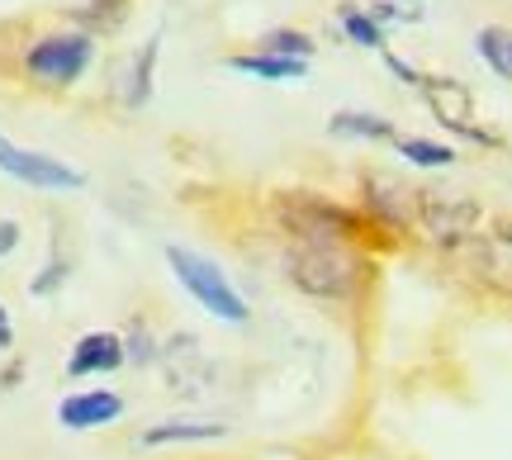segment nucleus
Returning <instances> with one entry per match:
<instances>
[{
  "instance_id": "1",
  "label": "nucleus",
  "mask_w": 512,
  "mask_h": 460,
  "mask_svg": "<svg viewBox=\"0 0 512 460\" xmlns=\"http://www.w3.org/2000/svg\"><path fill=\"white\" fill-rule=\"evenodd\" d=\"M285 276L318 304H356L375 280V257L347 238H290Z\"/></svg>"
},
{
  "instance_id": "2",
  "label": "nucleus",
  "mask_w": 512,
  "mask_h": 460,
  "mask_svg": "<svg viewBox=\"0 0 512 460\" xmlns=\"http://www.w3.org/2000/svg\"><path fill=\"white\" fill-rule=\"evenodd\" d=\"M275 223L290 233V238H347L366 247L380 228L366 219V209H351V204L323 200L313 190H285L275 195Z\"/></svg>"
},
{
  "instance_id": "3",
  "label": "nucleus",
  "mask_w": 512,
  "mask_h": 460,
  "mask_svg": "<svg viewBox=\"0 0 512 460\" xmlns=\"http://www.w3.org/2000/svg\"><path fill=\"white\" fill-rule=\"evenodd\" d=\"M166 266L171 276L185 285V295L195 299L204 313H214L219 323H247V299L233 290V280L219 261H209L195 247H181V242H166Z\"/></svg>"
},
{
  "instance_id": "4",
  "label": "nucleus",
  "mask_w": 512,
  "mask_h": 460,
  "mask_svg": "<svg viewBox=\"0 0 512 460\" xmlns=\"http://www.w3.org/2000/svg\"><path fill=\"white\" fill-rule=\"evenodd\" d=\"M91 62H95V34H86V29H57V34H43L29 43L24 72H29L34 86L67 91V86H76L86 76Z\"/></svg>"
},
{
  "instance_id": "5",
  "label": "nucleus",
  "mask_w": 512,
  "mask_h": 460,
  "mask_svg": "<svg viewBox=\"0 0 512 460\" xmlns=\"http://www.w3.org/2000/svg\"><path fill=\"white\" fill-rule=\"evenodd\" d=\"M413 219L437 247H460L475 238L479 228V204L451 190H413Z\"/></svg>"
},
{
  "instance_id": "6",
  "label": "nucleus",
  "mask_w": 512,
  "mask_h": 460,
  "mask_svg": "<svg viewBox=\"0 0 512 460\" xmlns=\"http://www.w3.org/2000/svg\"><path fill=\"white\" fill-rule=\"evenodd\" d=\"M0 171L10 181L29 185V190H48V195H62V190H81L86 176L67 166L62 157H48V152H34V148H19L15 138L0 133Z\"/></svg>"
},
{
  "instance_id": "7",
  "label": "nucleus",
  "mask_w": 512,
  "mask_h": 460,
  "mask_svg": "<svg viewBox=\"0 0 512 460\" xmlns=\"http://www.w3.org/2000/svg\"><path fill=\"white\" fill-rule=\"evenodd\" d=\"M422 100L432 105V114L441 119V129L460 133V138H470V143H489L494 148L498 138L494 133H484L475 124V100H470V91L460 86V81H451V76H422Z\"/></svg>"
},
{
  "instance_id": "8",
  "label": "nucleus",
  "mask_w": 512,
  "mask_h": 460,
  "mask_svg": "<svg viewBox=\"0 0 512 460\" xmlns=\"http://www.w3.org/2000/svg\"><path fill=\"white\" fill-rule=\"evenodd\" d=\"M361 209H366V219L380 233H394V238H399L408 223H418L413 219V190L384 181V176H366L361 181Z\"/></svg>"
},
{
  "instance_id": "9",
  "label": "nucleus",
  "mask_w": 512,
  "mask_h": 460,
  "mask_svg": "<svg viewBox=\"0 0 512 460\" xmlns=\"http://www.w3.org/2000/svg\"><path fill=\"white\" fill-rule=\"evenodd\" d=\"M119 418H124V399L114 389H81L57 404V423L67 432H95V427H110Z\"/></svg>"
},
{
  "instance_id": "10",
  "label": "nucleus",
  "mask_w": 512,
  "mask_h": 460,
  "mask_svg": "<svg viewBox=\"0 0 512 460\" xmlns=\"http://www.w3.org/2000/svg\"><path fill=\"white\" fill-rule=\"evenodd\" d=\"M124 366V337L110 328H95L86 337H76L72 356H67V375L72 380H91V375H114Z\"/></svg>"
},
{
  "instance_id": "11",
  "label": "nucleus",
  "mask_w": 512,
  "mask_h": 460,
  "mask_svg": "<svg viewBox=\"0 0 512 460\" xmlns=\"http://www.w3.org/2000/svg\"><path fill=\"white\" fill-rule=\"evenodd\" d=\"M228 437V423H214V418H166V423H152L138 437V446H200V442H219Z\"/></svg>"
},
{
  "instance_id": "12",
  "label": "nucleus",
  "mask_w": 512,
  "mask_h": 460,
  "mask_svg": "<svg viewBox=\"0 0 512 460\" xmlns=\"http://www.w3.org/2000/svg\"><path fill=\"white\" fill-rule=\"evenodd\" d=\"M475 266L484 276V285L512 295V223H498L494 233H484L475 242Z\"/></svg>"
},
{
  "instance_id": "13",
  "label": "nucleus",
  "mask_w": 512,
  "mask_h": 460,
  "mask_svg": "<svg viewBox=\"0 0 512 460\" xmlns=\"http://www.w3.org/2000/svg\"><path fill=\"white\" fill-rule=\"evenodd\" d=\"M157 53H162V34L143 38V48L128 57L124 86H119V100H124V110H143L147 100H152V72H157Z\"/></svg>"
},
{
  "instance_id": "14",
  "label": "nucleus",
  "mask_w": 512,
  "mask_h": 460,
  "mask_svg": "<svg viewBox=\"0 0 512 460\" xmlns=\"http://www.w3.org/2000/svg\"><path fill=\"white\" fill-rule=\"evenodd\" d=\"M228 72H242V76H256V81H304L309 76V62H299V57H275V53H238L228 57Z\"/></svg>"
},
{
  "instance_id": "15",
  "label": "nucleus",
  "mask_w": 512,
  "mask_h": 460,
  "mask_svg": "<svg viewBox=\"0 0 512 460\" xmlns=\"http://www.w3.org/2000/svg\"><path fill=\"white\" fill-rule=\"evenodd\" d=\"M328 129L337 138H366V143H380V138H399L394 124L384 119V114H361V110H337L328 119Z\"/></svg>"
},
{
  "instance_id": "16",
  "label": "nucleus",
  "mask_w": 512,
  "mask_h": 460,
  "mask_svg": "<svg viewBox=\"0 0 512 460\" xmlns=\"http://www.w3.org/2000/svg\"><path fill=\"white\" fill-rule=\"evenodd\" d=\"M475 53L494 67L503 81H512V34L503 29V24H484L475 34Z\"/></svg>"
},
{
  "instance_id": "17",
  "label": "nucleus",
  "mask_w": 512,
  "mask_h": 460,
  "mask_svg": "<svg viewBox=\"0 0 512 460\" xmlns=\"http://www.w3.org/2000/svg\"><path fill=\"white\" fill-rule=\"evenodd\" d=\"M394 148H399L403 162L422 166V171H441V166L456 162V148H446V143H432V138H394Z\"/></svg>"
},
{
  "instance_id": "18",
  "label": "nucleus",
  "mask_w": 512,
  "mask_h": 460,
  "mask_svg": "<svg viewBox=\"0 0 512 460\" xmlns=\"http://www.w3.org/2000/svg\"><path fill=\"white\" fill-rule=\"evenodd\" d=\"M119 337H124V366H152L157 351H162V342L147 328V318H133L128 332H119Z\"/></svg>"
},
{
  "instance_id": "19",
  "label": "nucleus",
  "mask_w": 512,
  "mask_h": 460,
  "mask_svg": "<svg viewBox=\"0 0 512 460\" xmlns=\"http://www.w3.org/2000/svg\"><path fill=\"white\" fill-rule=\"evenodd\" d=\"M256 48H261V53H275V57H299V62H309V57L318 53V43H313L304 29H271Z\"/></svg>"
},
{
  "instance_id": "20",
  "label": "nucleus",
  "mask_w": 512,
  "mask_h": 460,
  "mask_svg": "<svg viewBox=\"0 0 512 460\" xmlns=\"http://www.w3.org/2000/svg\"><path fill=\"white\" fill-rule=\"evenodd\" d=\"M128 15V0H91L86 10H81V29L86 34H110V29H119Z\"/></svg>"
},
{
  "instance_id": "21",
  "label": "nucleus",
  "mask_w": 512,
  "mask_h": 460,
  "mask_svg": "<svg viewBox=\"0 0 512 460\" xmlns=\"http://www.w3.org/2000/svg\"><path fill=\"white\" fill-rule=\"evenodd\" d=\"M342 34H347L356 48H384V29L366 15V10H356V5L342 10Z\"/></svg>"
},
{
  "instance_id": "22",
  "label": "nucleus",
  "mask_w": 512,
  "mask_h": 460,
  "mask_svg": "<svg viewBox=\"0 0 512 460\" xmlns=\"http://www.w3.org/2000/svg\"><path fill=\"white\" fill-rule=\"evenodd\" d=\"M67 271H72V261L62 257V252H53V257L43 261V271H38L34 280H29V295L43 299V295H57L62 285H67Z\"/></svg>"
},
{
  "instance_id": "23",
  "label": "nucleus",
  "mask_w": 512,
  "mask_h": 460,
  "mask_svg": "<svg viewBox=\"0 0 512 460\" xmlns=\"http://www.w3.org/2000/svg\"><path fill=\"white\" fill-rule=\"evenodd\" d=\"M19 247V223L15 219H0V266H5V257Z\"/></svg>"
},
{
  "instance_id": "24",
  "label": "nucleus",
  "mask_w": 512,
  "mask_h": 460,
  "mask_svg": "<svg viewBox=\"0 0 512 460\" xmlns=\"http://www.w3.org/2000/svg\"><path fill=\"white\" fill-rule=\"evenodd\" d=\"M384 62H389V72H394V76H403V81H408V86H422V72H413V67H408V62H403V57L384 53Z\"/></svg>"
},
{
  "instance_id": "25",
  "label": "nucleus",
  "mask_w": 512,
  "mask_h": 460,
  "mask_svg": "<svg viewBox=\"0 0 512 460\" xmlns=\"http://www.w3.org/2000/svg\"><path fill=\"white\" fill-rule=\"evenodd\" d=\"M15 347V328H10V318H5V309H0V351Z\"/></svg>"
},
{
  "instance_id": "26",
  "label": "nucleus",
  "mask_w": 512,
  "mask_h": 460,
  "mask_svg": "<svg viewBox=\"0 0 512 460\" xmlns=\"http://www.w3.org/2000/svg\"><path fill=\"white\" fill-rule=\"evenodd\" d=\"M19 375H24V366H19V361H15V366H5V375H0V389H15Z\"/></svg>"
}]
</instances>
